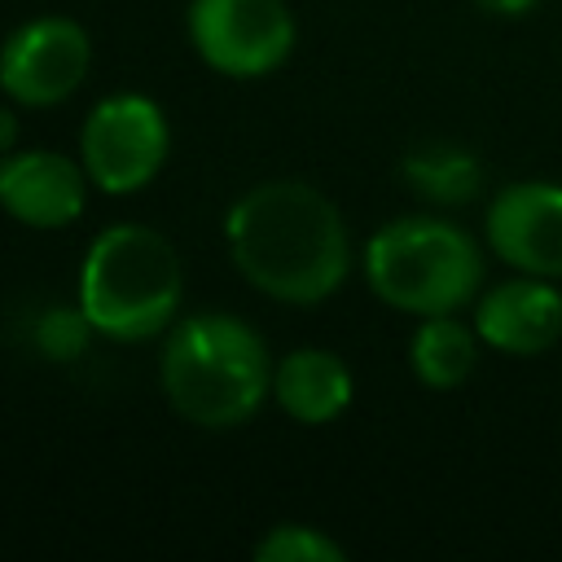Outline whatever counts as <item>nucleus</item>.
I'll use <instances>...</instances> for the list:
<instances>
[{
    "label": "nucleus",
    "instance_id": "nucleus-8",
    "mask_svg": "<svg viewBox=\"0 0 562 562\" xmlns=\"http://www.w3.org/2000/svg\"><path fill=\"white\" fill-rule=\"evenodd\" d=\"M487 250L514 272L562 281V184L514 180L483 211Z\"/></svg>",
    "mask_w": 562,
    "mask_h": 562
},
{
    "label": "nucleus",
    "instance_id": "nucleus-1",
    "mask_svg": "<svg viewBox=\"0 0 562 562\" xmlns=\"http://www.w3.org/2000/svg\"><path fill=\"white\" fill-rule=\"evenodd\" d=\"M233 268L268 299L312 307L351 272L342 211L307 180H263L246 189L224 220Z\"/></svg>",
    "mask_w": 562,
    "mask_h": 562
},
{
    "label": "nucleus",
    "instance_id": "nucleus-14",
    "mask_svg": "<svg viewBox=\"0 0 562 562\" xmlns=\"http://www.w3.org/2000/svg\"><path fill=\"white\" fill-rule=\"evenodd\" d=\"M255 558L259 562H342L347 549L325 536L321 527H307V522H277L268 527V536L255 544Z\"/></svg>",
    "mask_w": 562,
    "mask_h": 562
},
{
    "label": "nucleus",
    "instance_id": "nucleus-4",
    "mask_svg": "<svg viewBox=\"0 0 562 562\" xmlns=\"http://www.w3.org/2000/svg\"><path fill=\"white\" fill-rule=\"evenodd\" d=\"M369 290L408 316L461 312L483 294L479 241L443 215L386 220L360 255Z\"/></svg>",
    "mask_w": 562,
    "mask_h": 562
},
{
    "label": "nucleus",
    "instance_id": "nucleus-2",
    "mask_svg": "<svg viewBox=\"0 0 562 562\" xmlns=\"http://www.w3.org/2000/svg\"><path fill=\"white\" fill-rule=\"evenodd\" d=\"M272 369L277 364L259 329L233 312L184 316L158 356L167 404L202 430H233L250 422L272 395Z\"/></svg>",
    "mask_w": 562,
    "mask_h": 562
},
{
    "label": "nucleus",
    "instance_id": "nucleus-15",
    "mask_svg": "<svg viewBox=\"0 0 562 562\" xmlns=\"http://www.w3.org/2000/svg\"><path fill=\"white\" fill-rule=\"evenodd\" d=\"M92 321L88 312L75 303V307H48L40 321H35V347L48 356V360H79L88 351V338H92Z\"/></svg>",
    "mask_w": 562,
    "mask_h": 562
},
{
    "label": "nucleus",
    "instance_id": "nucleus-7",
    "mask_svg": "<svg viewBox=\"0 0 562 562\" xmlns=\"http://www.w3.org/2000/svg\"><path fill=\"white\" fill-rule=\"evenodd\" d=\"M92 66L88 31L75 18L44 13L13 26L0 44V92L18 105H61Z\"/></svg>",
    "mask_w": 562,
    "mask_h": 562
},
{
    "label": "nucleus",
    "instance_id": "nucleus-9",
    "mask_svg": "<svg viewBox=\"0 0 562 562\" xmlns=\"http://www.w3.org/2000/svg\"><path fill=\"white\" fill-rule=\"evenodd\" d=\"M474 329L501 356H544L562 338V290L549 277L514 272L474 299Z\"/></svg>",
    "mask_w": 562,
    "mask_h": 562
},
{
    "label": "nucleus",
    "instance_id": "nucleus-10",
    "mask_svg": "<svg viewBox=\"0 0 562 562\" xmlns=\"http://www.w3.org/2000/svg\"><path fill=\"white\" fill-rule=\"evenodd\" d=\"M88 171L57 149H18L0 158V206L26 228H66L83 215Z\"/></svg>",
    "mask_w": 562,
    "mask_h": 562
},
{
    "label": "nucleus",
    "instance_id": "nucleus-13",
    "mask_svg": "<svg viewBox=\"0 0 562 562\" xmlns=\"http://www.w3.org/2000/svg\"><path fill=\"white\" fill-rule=\"evenodd\" d=\"M400 180L430 206H465L483 184V162L457 140H422L400 158Z\"/></svg>",
    "mask_w": 562,
    "mask_h": 562
},
{
    "label": "nucleus",
    "instance_id": "nucleus-3",
    "mask_svg": "<svg viewBox=\"0 0 562 562\" xmlns=\"http://www.w3.org/2000/svg\"><path fill=\"white\" fill-rule=\"evenodd\" d=\"M184 294L176 246L149 224H110L79 263V307L114 342H145L171 329Z\"/></svg>",
    "mask_w": 562,
    "mask_h": 562
},
{
    "label": "nucleus",
    "instance_id": "nucleus-17",
    "mask_svg": "<svg viewBox=\"0 0 562 562\" xmlns=\"http://www.w3.org/2000/svg\"><path fill=\"white\" fill-rule=\"evenodd\" d=\"M13 140H18V119H13L9 105H0V154H4Z\"/></svg>",
    "mask_w": 562,
    "mask_h": 562
},
{
    "label": "nucleus",
    "instance_id": "nucleus-5",
    "mask_svg": "<svg viewBox=\"0 0 562 562\" xmlns=\"http://www.w3.org/2000/svg\"><path fill=\"white\" fill-rule=\"evenodd\" d=\"M167 149H171L167 114L145 92L101 97L79 127V162L88 180L110 198L145 189L162 171Z\"/></svg>",
    "mask_w": 562,
    "mask_h": 562
},
{
    "label": "nucleus",
    "instance_id": "nucleus-16",
    "mask_svg": "<svg viewBox=\"0 0 562 562\" xmlns=\"http://www.w3.org/2000/svg\"><path fill=\"white\" fill-rule=\"evenodd\" d=\"M479 9H487V13H496V18H522V13H531L540 0H474Z\"/></svg>",
    "mask_w": 562,
    "mask_h": 562
},
{
    "label": "nucleus",
    "instance_id": "nucleus-6",
    "mask_svg": "<svg viewBox=\"0 0 562 562\" xmlns=\"http://www.w3.org/2000/svg\"><path fill=\"white\" fill-rule=\"evenodd\" d=\"M198 57L228 79H259L285 66L299 26L285 0H189Z\"/></svg>",
    "mask_w": 562,
    "mask_h": 562
},
{
    "label": "nucleus",
    "instance_id": "nucleus-11",
    "mask_svg": "<svg viewBox=\"0 0 562 562\" xmlns=\"http://www.w3.org/2000/svg\"><path fill=\"white\" fill-rule=\"evenodd\" d=\"M351 395H356V378L347 360L325 347H294L272 369V400L299 426L338 422L351 408Z\"/></svg>",
    "mask_w": 562,
    "mask_h": 562
},
{
    "label": "nucleus",
    "instance_id": "nucleus-12",
    "mask_svg": "<svg viewBox=\"0 0 562 562\" xmlns=\"http://www.w3.org/2000/svg\"><path fill=\"white\" fill-rule=\"evenodd\" d=\"M479 329L474 321H461L457 312L417 316V329L408 338V369L426 391H457L479 364Z\"/></svg>",
    "mask_w": 562,
    "mask_h": 562
}]
</instances>
